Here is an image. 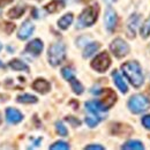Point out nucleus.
I'll use <instances>...</instances> for the list:
<instances>
[{
  "instance_id": "nucleus-1",
  "label": "nucleus",
  "mask_w": 150,
  "mask_h": 150,
  "mask_svg": "<svg viewBox=\"0 0 150 150\" xmlns=\"http://www.w3.org/2000/svg\"><path fill=\"white\" fill-rule=\"evenodd\" d=\"M121 71L127 77V80L135 88H140L143 84V73L137 61H127L121 65Z\"/></svg>"
},
{
  "instance_id": "nucleus-34",
  "label": "nucleus",
  "mask_w": 150,
  "mask_h": 150,
  "mask_svg": "<svg viewBox=\"0 0 150 150\" xmlns=\"http://www.w3.org/2000/svg\"><path fill=\"white\" fill-rule=\"evenodd\" d=\"M11 2H13V0H0V8L6 6V5H8V4H11Z\"/></svg>"
},
{
  "instance_id": "nucleus-27",
  "label": "nucleus",
  "mask_w": 150,
  "mask_h": 150,
  "mask_svg": "<svg viewBox=\"0 0 150 150\" xmlns=\"http://www.w3.org/2000/svg\"><path fill=\"white\" fill-rule=\"evenodd\" d=\"M56 129L57 133L61 136H67L68 135V131H67L66 126H64V124L61 121H57L56 122Z\"/></svg>"
},
{
  "instance_id": "nucleus-7",
  "label": "nucleus",
  "mask_w": 150,
  "mask_h": 150,
  "mask_svg": "<svg viewBox=\"0 0 150 150\" xmlns=\"http://www.w3.org/2000/svg\"><path fill=\"white\" fill-rule=\"evenodd\" d=\"M86 108H87V110L91 113L94 117H96V118L99 119V120H103V119H104V114H103V113L105 112V111H108V110L100 104V102H97V100L87 102V103H86Z\"/></svg>"
},
{
  "instance_id": "nucleus-35",
  "label": "nucleus",
  "mask_w": 150,
  "mask_h": 150,
  "mask_svg": "<svg viewBox=\"0 0 150 150\" xmlns=\"http://www.w3.org/2000/svg\"><path fill=\"white\" fill-rule=\"evenodd\" d=\"M6 66H5V64L2 62V61H0V68H5Z\"/></svg>"
},
{
  "instance_id": "nucleus-30",
  "label": "nucleus",
  "mask_w": 150,
  "mask_h": 150,
  "mask_svg": "<svg viewBox=\"0 0 150 150\" xmlns=\"http://www.w3.org/2000/svg\"><path fill=\"white\" fill-rule=\"evenodd\" d=\"M15 29V24L14 23H9V22H4V30L7 34H11L13 30Z\"/></svg>"
},
{
  "instance_id": "nucleus-16",
  "label": "nucleus",
  "mask_w": 150,
  "mask_h": 150,
  "mask_svg": "<svg viewBox=\"0 0 150 150\" xmlns=\"http://www.w3.org/2000/svg\"><path fill=\"white\" fill-rule=\"evenodd\" d=\"M65 8V2L62 0H52L45 6V11L47 13H58Z\"/></svg>"
},
{
  "instance_id": "nucleus-32",
  "label": "nucleus",
  "mask_w": 150,
  "mask_h": 150,
  "mask_svg": "<svg viewBox=\"0 0 150 150\" xmlns=\"http://www.w3.org/2000/svg\"><path fill=\"white\" fill-rule=\"evenodd\" d=\"M142 125H143L146 128L150 129V114L144 115V117L142 118Z\"/></svg>"
},
{
  "instance_id": "nucleus-12",
  "label": "nucleus",
  "mask_w": 150,
  "mask_h": 150,
  "mask_svg": "<svg viewBox=\"0 0 150 150\" xmlns=\"http://www.w3.org/2000/svg\"><path fill=\"white\" fill-rule=\"evenodd\" d=\"M22 119H23V114L20 112L19 110L13 109V108H8L6 110V120L8 124L16 125L22 121Z\"/></svg>"
},
{
  "instance_id": "nucleus-26",
  "label": "nucleus",
  "mask_w": 150,
  "mask_h": 150,
  "mask_svg": "<svg viewBox=\"0 0 150 150\" xmlns=\"http://www.w3.org/2000/svg\"><path fill=\"white\" fill-rule=\"evenodd\" d=\"M50 149L51 150H68L69 149V146L68 143L64 142V141H58L56 143H53L52 146H50Z\"/></svg>"
},
{
  "instance_id": "nucleus-5",
  "label": "nucleus",
  "mask_w": 150,
  "mask_h": 150,
  "mask_svg": "<svg viewBox=\"0 0 150 150\" xmlns=\"http://www.w3.org/2000/svg\"><path fill=\"white\" fill-rule=\"evenodd\" d=\"M111 65V58L108 54V52H102L98 56L94 58V60L91 61V67L95 71L99 72V73H104Z\"/></svg>"
},
{
  "instance_id": "nucleus-17",
  "label": "nucleus",
  "mask_w": 150,
  "mask_h": 150,
  "mask_svg": "<svg viewBox=\"0 0 150 150\" xmlns=\"http://www.w3.org/2000/svg\"><path fill=\"white\" fill-rule=\"evenodd\" d=\"M112 77H113V80H114L115 86L118 87V89H119L122 94H126V93L128 91V87H127L126 82L124 81V79L121 77V75L119 74L117 71H114V72H112Z\"/></svg>"
},
{
  "instance_id": "nucleus-8",
  "label": "nucleus",
  "mask_w": 150,
  "mask_h": 150,
  "mask_svg": "<svg viewBox=\"0 0 150 150\" xmlns=\"http://www.w3.org/2000/svg\"><path fill=\"white\" fill-rule=\"evenodd\" d=\"M100 94H102V100H99L100 104L106 110H109L112 105H114V103L117 102V95L110 88H106V89L100 90Z\"/></svg>"
},
{
  "instance_id": "nucleus-14",
  "label": "nucleus",
  "mask_w": 150,
  "mask_h": 150,
  "mask_svg": "<svg viewBox=\"0 0 150 150\" xmlns=\"http://www.w3.org/2000/svg\"><path fill=\"white\" fill-rule=\"evenodd\" d=\"M111 133L113 135H119V136H128L133 133L131 126L124 125V124H113L111 127Z\"/></svg>"
},
{
  "instance_id": "nucleus-6",
  "label": "nucleus",
  "mask_w": 150,
  "mask_h": 150,
  "mask_svg": "<svg viewBox=\"0 0 150 150\" xmlns=\"http://www.w3.org/2000/svg\"><path fill=\"white\" fill-rule=\"evenodd\" d=\"M110 50H111V52L117 58H124L126 54H128L129 46H128V44L124 39L115 38L111 43V45H110Z\"/></svg>"
},
{
  "instance_id": "nucleus-19",
  "label": "nucleus",
  "mask_w": 150,
  "mask_h": 150,
  "mask_svg": "<svg viewBox=\"0 0 150 150\" xmlns=\"http://www.w3.org/2000/svg\"><path fill=\"white\" fill-rule=\"evenodd\" d=\"M72 22H73V14H72V13H68V14H65L61 19H59L58 25H59L60 29L66 30V29H68V27L72 24Z\"/></svg>"
},
{
  "instance_id": "nucleus-3",
  "label": "nucleus",
  "mask_w": 150,
  "mask_h": 150,
  "mask_svg": "<svg viewBox=\"0 0 150 150\" xmlns=\"http://www.w3.org/2000/svg\"><path fill=\"white\" fill-rule=\"evenodd\" d=\"M66 57V47L62 43H54L49 47L47 51V58L51 66L57 67L59 66Z\"/></svg>"
},
{
  "instance_id": "nucleus-20",
  "label": "nucleus",
  "mask_w": 150,
  "mask_h": 150,
  "mask_svg": "<svg viewBox=\"0 0 150 150\" xmlns=\"http://www.w3.org/2000/svg\"><path fill=\"white\" fill-rule=\"evenodd\" d=\"M9 67L12 68V69H14V71H24V72H29V67H28V65H25L23 61H21L19 59H13V60H11L9 61Z\"/></svg>"
},
{
  "instance_id": "nucleus-18",
  "label": "nucleus",
  "mask_w": 150,
  "mask_h": 150,
  "mask_svg": "<svg viewBox=\"0 0 150 150\" xmlns=\"http://www.w3.org/2000/svg\"><path fill=\"white\" fill-rule=\"evenodd\" d=\"M24 12H25V6L19 5V6H15V7L11 8L7 13V16L9 19H20L24 14Z\"/></svg>"
},
{
  "instance_id": "nucleus-28",
  "label": "nucleus",
  "mask_w": 150,
  "mask_h": 150,
  "mask_svg": "<svg viewBox=\"0 0 150 150\" xmlns=\"http://www.w3.org/2000/svg\"><path fill=\"white\" fill-rule=\"evenodd\" d=\"M61 74L64 76V79L67 80V81H71V79L74 77V72H73L72 68H69V67H64V68L61 69Z\"/></svg>"
},
{
  "instance_id": "nucleus-40",
  "label": "nucleus",
  "mask_w": 150,
  "mask_h": 150,
  "mask_svg": "<svg viewBox=\"0 0 150 150\" xmlns=\"http://www.w3.org/2000/svg\"><path fill=\"white\" fill-rule=\"evenodd\" d=\"M0 122H1V118H0Z\"/></svg>"
},
{
  "instance_id": "nucleus-39",
  "label": "nucleus",
  "mask_w": 150,
  "mask_h": 150,
  "mask_svg": "<svg viewBox=\"0 0 150 150\" xmlns=\"http://www.w3.org/2000/svg\"><path fill=\"white\" fill-rule=\"evenodd\" d=\"M1 49H2V46H1V44H0V51H1Z\"/></svg>"
},
{
  "instance_id": "nucleus-11",
  "label": "nucleus",
  "mask_w": 150,
  "mask_h": 150,
  "mask_svg": "<svg viewBox=\"0 0 150 150\" xmlns=\"http://www.w3.org/2000/svg\"><path fill=\"white\" fill-rule=\"evenodd\" d=\"M34 30H35L34 24H33L29 20H27V21H24V22L22 23V25L20 27L19 33H18V37H19L20 39H22V40H24V39L29 38L33 35Z\"/></svg>"
},
{
  "instance_id": "nucleus-24",
  "label": "nucleus",
  "mask_w": 150,
  "mask_h": 150,
  "mask_svg": "<svg viewBox=\"0 0 150 150\" xmlns=\"http://www.w3.org/2000/svg\"><path fill=\"white\" fill-rule=\"evenodd\" d=\"M71 86H72V89H73V91H74L76 95H81L83 93V86L80 83V81H77L76 80V77H73V79H71Z\"/></svg>"
},
{
  "instance_id": "nucleus-25",
  "label": "nucleus",
  "mask_w": 150,
  "mask_h": 150,
  "mask_svg": "<svg viewBox=\"0 0 150 150\" xmlns=\"http://www.w3.org/2000/svg\"><path fill=\"white\" fill-rule=\"evenodd\" d=\"M141 36L142 38H148L150 36V18L143 23L141 28Z\"/></svg>"
},
{
  "instance_id": "nucleus-38",
  "label": "nucleus",
  "mask_w": 150,
  "mask_h": 150,
  "mask_svg": "<svg viewBox=\"0 0 150 150\" xmlns=\"http://www.w3.org/2000/svg\"><path fill=\"white\" fill-rule=\"evenodd\" d=\"M148 93L150 94V86H149V88H148Z\"/></svg>"
},
{
  "instance_id": "nucleus-31",
  "label": "nucleus",
  "mask_w": 150,
  "mask_h": 150,
  "mask_svg": "<svg viewBox=\"0 0 150 150\" xmlns=\"http://www.w3.org/2000/svg\"><path fill=\"white\" fill-rule=\"evenodd\" d=\"M66 120L68 121V122H71L74 127H76V126H80L81 125V121L80 120H77V119H75L74 117H67L66 118Z\"/></svg>"
},
{
  "instance_id": "nucleus-41",
  "label": "nucleus",
  "mask_w": 150,
  "mask_h": 150,
  "mask_svg": "<svg viewBox=\"0 0 150 150\" xmlns=\"http://www.w3.org/2000/svg\"><path fill=\"white\" fill-rule=\"evenodd\" d=\"M38 1H39V0H38Z\"/></svg>"
},
{
  "instance_id": "nucleus-37",
  "label": "nucleus",
  "mask_w": 150,
  "mask_h": 150,
  "mask_svg": "<svg viewBox=\"0 0 150 150\" xmlns=\"http://www.w3.org/2000/svg\"><path fill=\"white\" fill-rule=\"evenodd\" d=\"M81 1H82V2H84V4H87V2H89L90 0H81Z\"/></svg>"
},
{
  "instance_id": "nucleus-22",
  "label": "nucleus",
  "mask_w": 150,
  "mask_h": 150,
  "mask_svg": "<svg viewBox=\"0 0 150 150\" xmlns=\"http://www.w3.org/2000/svg\"><path fill=\"white\" fill-rule=\"evenodd\" d=\"M121 149H127V150H143L144 149V147H143V144H142V142H140V141H136V140H131V141H128V142H126L122 147H121Z\"/></svg>"
},
{
  "instance_id": "nucleus-10",
  "label": "nucleus",
  "mask_w": 150,
  "mask_h": 150,
  "mask_svg": "<svg viewBox=\"0 0 150 150\" xmlns=\"http://www.w3.org/2000/svg\"><path fill=\"white\" fill-rule=\"evenodd\" d=\"M43 47H44L43 42H42L40 39L36 38V39H34V40H31L30 43L27 44V46H25V52L29 53V54H31V56L37 57L42 53Z\"/></svg>"
},
{
  "instance_id": "nucleus-9",
  "label": "nucleus",
  "mask_w": 150,
  "mask_h": 150,
  "mask_svg": "<svg viewBox=\"0 0 150 150\" xmlns=\"http://www.w3.org/2000/svg\"><path fill=\"white\" fill-rule=\"evenodd\" d=\"M104 21H105V27L106 29L112 33L117 25V21H118V18H117V13L114 12L112 7H108L106 8V12H105V16H104Z\"/></svg>"
},
{
  "instance_id": "nucleus-13",
  "label": "nucleus",
  "mask_w": 150,
  "mask_h": 150,
  "mask_svg": "<svg viewBox=\"0 0 150 150\" xmlns=\"http://www.w3.org/2000/svg\"><path fill=\"white\" fill-rule=\"evenodd\" d=\"M140 23V15H132L127 21L126 24V31L129 38H134L136 35V28L137 24Z\"/></svg>"
},
{
  "instance_id": "nucleus-23",
  "label": "nucleus",
  "mask_w": 150,
  "mask_h": 150,
  "mask_svg": "<svg viewBox=\"0 0 150 150\" xmlns=\"http://www.w3.org/2000/svg\"><path fill=\"white\" fill-rule=\"evenodd\" d=\"M99 47H100V44H99V43H96V42L88 44V45L86 46L84 51H83V58H89V57H91Z\"/></svg>"
},
{
  "instance_id": "nucleus-36",
  "label": "nucleus",
  "mask_w": 150,
  "mask_h": 150,
  "mask_svg": "<svg viewBox=\"0 0 150 150\" xmlns=\"http://www.w3.org/2000/svg\"><path fill=\"white\" fill-rule=\"evenodd\" d=\"M105 2H108V4H111V2H114L115 0H104Z\"/></svg>"
},
{
  "instance_id": "nucleus-21",
  "label": "nucleus",
  "mask_w": 150,
  "mask_h": 150,
  "mask_svg": "<svg viewBox=\"0 0 150 150\" xmlns=\"http://www.w3.org/2000/svg\"><path fill=\"white\" fill-rule=\"evenodd\" d=\"M16 100L18 103H22V104H34V103H37V97L34 96V95L30 94H23L19 95L16 97Z\"/></svg>"
},
{
  "instance_id": "nucleus-15",
  "label": "nucleus",
  "mask_w": 150,
  "mask_h": 150,
  "mask_svg": "<svg viewBox=\"0 0 150 150\" xmlns=\"http://www.w3.org/2000/svg\"><path fill=\"white\" fill-rule=\"evenodd\" d=\"M33 89L39 94H47L51 89V84L44 79H37L33 83Z\"/></svg>"
},
{
  "instance_id": "nucleus-29",
  "label": "nucleus",
  "mask_w": 150,
  "mask_h": 150,
  "mask_svg": "<svg viewBox=\"0 0 150 150\" xmlns=\"http://www.w3.org/2000/svg\"><path fill=\"white\" fill-rule=\"evenodd\" d=\"M99 121H100V120L97 119L96 117H87V118H86V122L88 124L89 127H95Z\"/></svg>"
},
{
  "instance_id": "nucleus-2",
  "label": "nucleus",
  "mask_w": 150,
  "mask_h": 150,
  "mask_svg": "<svg viewBox=\"0 0 150 150\" xmlns=\"http://www.w3.org/2000/svg\"><path fill=\"white\" fill-rule=\"evenodd\" d=\"M98 13H99V6H98L97 4L87 7V8L81 13V15L79 16V20H77V28L91 27L95 22L97 21Z\"/></svg>"
},
{
  "instance_id": "nucleus-33",
  "label": "nucleus",
  "mask_w": 150,
  "mask_h": 150,
  "mask_svg": "<svg viewBox=\"0 0 150 150\" xmlns=\"http://www.w3.org/2000/svg\"><path fill=\"white\" fill-rule=\"evenodd\" d=\"M87 150H104L103 146H99V144H90V146H87L86 147Z\"/></svg>"
},
{
  "instance_id": "nucleus-4",
  "label": "nucleus",
  "mask_w": 150,
  "mask_h": 150,
  "mask_svg": "<svg viewBox=\"0 0 150 150\" xmlns=\"http://www.w3.org/2000/svg\"><path fill=\"white\" fill-rule=\"evenodd\" d=\"M150 108V100L143 95L137 94L132 96L128 100V109L133 113H142Z\"/></svg>"
}]
</instances>
